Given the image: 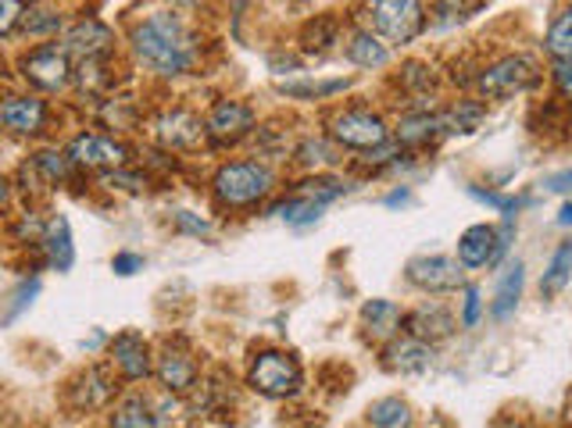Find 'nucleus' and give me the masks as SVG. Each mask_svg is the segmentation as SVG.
<instances>
[{"label":"nucleus","mask_w":572,"mask_h":428,"mask_svg":"<svg viewBox=\"0 0 572 428\" xmlns=\"http://www.w3.org/2000/svg\"><path fill=\"white\" fill-rule=\"evenodd\" d=\"M132 54H137L140 64H147L155 76H183L190 72L197 61V47L194 37L187 32L179 19L172 14H150L147 22H140L132 29Z\"/></svg>","instance_id":"f257e3e1"},{"label":"nucleus","mask_w":572,"mask_h":428,"mask_svg":"<svg viewBox=\"0 0 572 428\" xmlns=\"http://www.w3.org/2000/svg\"><path fill=\"white\" fill-rule=\"evenodd\" d=\"M273 186H276V176L258 161H229L218 168L211 179L215 200L223 203V208H237V211L262 203L273 193Z\"/></svg>","instance_id":"f03ea898"},{"label":"nucleus","mask_w":572,"mask_h":428,"mask_svg":"<svg viewBox=\"0 0 572 428\" xmlns=\"http://www.w3.org/2000/svg\"><path fill=\"white\" fill-rule=\"evenodd\" d=\"M247 386L262 392L268 400H286L305 386V371H300L297 357L286 350H262L247 371Z\"/></svg>","instance_id":"7ed1b4c3"},{"label":"nucleus","mask_w":572,"mask_h":428,"mask_svg":"<svg viewBox=\"0 0 572 428\" xmlns=\"http://www.w3.org/2000/svg\"><path fill=\"white\" fill-rule=\"evenodd\" d=\"M536 79H541V72H536V64L526 54H509V58H501V61L483 68L480 79H476V90L486 100H504V97L533 90Z\"/></svg>","instance_id":"20e7f679"},{"label":"nucleus","mask_w":572,"mask_h":428,"mask_svg":"<svg viewBox=\"0 0 572 428\" xmlns=\"http://www.w3.org/2000/svg\"><path fill=\"white\" fill-rule=\"evenodd\" d=\"M373 29L386 43H412L426 26L423 0H373Z\"/></svg>","instance_id":"39448f33"},{"label":"nucleus","mask_w":572,"mask_h":428,"mask_svg":"<svg viewBox=\"0 0 572 428\" xmlns=\"http://www.w3.org/2000/svg\"><path fill=\"white\" fill-rule=\"evenodd\" d=\"M329 136L341 147H351V150H376L383 143H391V129L379 115L365 111V108H355V111H341L333 118V129Z\"/></svg>","instance_id":"423d86ee"},{"label":"nucleus","mask_w":572,"mask_h":428,"mask_svg":"<svg viewBox=\"0 0 572 428\" xmlns=\"http://www.w3.org/2000/svg\"><path fill=\"white\" fill-rule=\"evenodd\" d=\"M405 276L415 289H423V293H454V289H462V282H465V265L458 257L430 253V257H415V261H408Z\"/></svg>","instance_id":"0eeeda50"},{"label":"nucleus","mask_w":572,"mask_h":428,"mask_svg":"<svg viewBox=\"0 0 572 428\" xmlns=\"http://www.w3.org/2000/svg\"><path fill=\"white\" fill-rule=\"evenodd\" d=\"M22 76L32 86H40V90L55 93V90H65L76 72H72L69 50L65 47H37L22 58Z\"/></svg>","instance_id":"6e6552de"},{"label":"nucleus","mask_w":572,"mask_h":428,"mask_svg":"<svg viewBox=\"0 0 572 428\" xmlns=\"http://www.w3.org/2000/svg\"><path fill=\"white\" fill-rule=\"evenodd\" d=\"M61 47L69 50V58L79 61H105L115 47V32L100 19H79L76 26L65 29Z\"/></svg>","instance_id":"1a4fd4ad"},{"label":"nucleus","mask_w":572,"mask_h":428,"mask_svg":"<svg viewBox=\"0 0 572 428\" xmlns=\"http://www.w3.org/2000/svg\"><path fill=\"white\" fill-rule=\"evenodd\" d=\"M69 158L79 168H122L129 161V147L111 140V136H93V132H82L72 140L69 147Z\"/></svg>","instance_id":"9d476101"},{"label":"nucleus","mask_w":572,"mask_h":428,"mask_svg":"<svg viewBox=\"0 0 572 428\" xmlns=\"http://www.w3.org/2000/svg\"><path fill=\"white\" fill-rule=\"evenodd\" d=\"M255 129V108L244 100H218L208 115V136L215 143H237Z\"/></svg>","instance_id":"9b49d317"},{"label":"nucleus","mask_w":572,"mask_h":428,"mask_svg":"<svg viewBox=\"0 0 572 428\" xmlns=\"http://www.w3.org/2000/svg\"><path fill=\"white\" fill-rule=\"evenodd\" d=\"M111 365L122 371V379L140 382L147 379L155 365H150V347L140 332H119L111 339Z\"/></svg>","instance_id":"f8f14e48"},{"label":"nucleus","mask_w":572,"mask_h":428,"mask_svg":"<svg viewBox=\"0 0 572 428\" xmlns=\"http://www.w3.org/2000/svg\"><path fill=\"white\" fill-rule=\"evenodd\" d=\"M155 136L168 147V150H194L205 143L208 136V122H200L197 115L190 111H172V115H161Z\"/></svg>","instance_id":"ddd939ff"},{"label":"nucleus","mask_w":572,"mask_h":428,"mask_svg":"<svg viewBox=\"0 0 572 428\" xmlns=\"http://www.w3.org/2000/svg\"><path fill=\"white\" fill-rule=\"evenodd\" d=\"M497 247H501V229L494 226H469L458 239V261L465 268H483L497 265Z\"/></svg>","instance_id":"4468645a"},{"label":"nucleus","mask_w":572,"mask_h":428,"mask_svg":"<svg viewBox=\"0 0 572 428\" xmlns=\"http://www.w3.org/2000/svg\"><path fill=\"white\" fill-rule=\"evenodd\" d=\"M0 122L14 136H37L47 122V104L37 97H8L0 104Z\"/></svg>","instance_id":"2eb2a0df"},{"label":"nucleus","mask_w":572,"mask_h":428,"mask_svg":"<svg viewBox=\"0 0 572 428\" xmlns=\"http://www.w3.org/2000/svg\"><path fill=\"white\" fill-rule=\"evenodd\" d=\"M155 375H158V382L168 392H187L197 382V361H194L187 350L165 347L161 357H158V365H155Z\"/></svg>","instance_id":"dca6fc26"},{"label":"nucleus","mask_w":572,"mask_h":428,"mask_svg":"<svg viewBox=\"0 0 572 428\" xmlns=\"http://www.w3.org/2000/svg\"><path fill=\"white\" fill-rule=\"evenodd\" d=\"M454 329H458V321L441 303H423L418 311L408 315V336L415 339H426V342H441L447 339Z\"/></svg>","instance_id":"f3484780"},{"label":"nucleus","mask_w":572,"mask_h":428,"mask_svg":"<svg viewBox=\"0 0 572 428\" xmlns=\"http://www.w3.org/2000/svg\"><path fill=\"white\" fill-rule=\"evenodd\" d=\"M386 365L394 371H405V375H415V371H426L433 365V342L426 339H394L391 347H386Z\"/></svg>","instance_id":"a211bd4d"},{"label":"nucleus","mask_w":572,"mask_h":428,"mask_svg":"<svg viewBox=\"0 0 572 428\" xmlns=\"http://www.w3.org/2000/svg\"><path fill=\"white\" fill-rule=\"evenodd\" d=\"M43 250H47V261L50 268H58V271H72L76 265V243H72V226H69V218H55L47 226V236L40 239Z\"/></svg>","instance_id":"6ab92c4d"},{"label":"nucleus","mask_w":572,"mask_h":428,"mask_svg":"<svg viewBox=\"0 0 572 428\" xmlns=\"http://www.w3.org/2000/svg\"><path fill=\"white\" fill-rule=\"evenodd\" d=\"M436 136H447L444 132V115H430V111H412L397 122V140L405 147H423Z\"/></svg>","instance_id":"aec40b11"},{"label":"nucleus","mask_w":572,"mask_h":428,"mask_svg":"<svg viewBox=\"0 0 572 428\" xmlns=\"http://www.w3.org/2000/svg\"><path fill=\"white\" fill-rule=\"evenodd\" d=\"M362 325L373 339H394L401 329V307L394 300H368L362 307Z\"/></svg>","instance_id":"412c9836"},{"label":"nucleus","mask_w":572,"mask_h":428,"mask_svg":"<svg viewBox=\"0 0 572 428\" xmlns=\"http://www.w3.org/2000/svg\"><path fill=\"white\" fill-rule=\"evenodd\" d=\"M347 61L358 64V68H383L386 61H391V47H386L376 32L362 29L347 40Z\"/></svg>","instance_id":"4be33fe9"},{"label":"nucleus","mask_w":572,"mask_h":428,"mask_svg":"<svg viewBox=\"0 0 572 428\" xmlns=\"http://www.w3.org/2000/svg\"><path fill=\"white\" fill-rule=\"evenodd\" d=\"M523 282H526V265L523 261H512L504 268V279L494 293V303H491V315L494 318H509L515 311L519 297H523Z\"/></svg>","instance_id":"5701e85b"},{"label":"nucleus","mask_w":572,"mask_h":428,"mask_svg":"<svg viewBox=\"0 0 572 428\" xmlns=\"http://www.w3.org/2000/svg\"><path fill=\"white\" fill-rule=\"evenodd\" d=\"M111 392H115V382L108 379V371L105 368H90L76 386V404L87 407V410L90 407H105L111 400Z\"/></svg>","instance_id":"b1692460"},{"label":"nucleus","mask_w":572,"mask_h":428,"mask_svg":"<svg viewBox=\"0 0 572 428\" xmlns=\"http://www.w3.org/2000/svg\"><path fill=\"white\" fill-rule=\"evenodd\" d=\"M368 425L373 428H412V407L401 397H383L368 407Z\"/></svg>","instance_id":"393cba45"},{"label":"nucleus","mask_w":572,"mask_h":428,"mask_svg":"<svg viewBox=\"0 0 572 428\" xmlns=\"http://www.w3.org/2000/svg\"><path fill=\"white\" fill-rule=\"evenodd\" d=\"M161 415H150V404L144 397H129L115 407L111 428H158Z\"/></svg>","instance_id":"a878e982"},{"label":"nucleus","mask_w":572,"mask_h":428,"mask_svg":"<svg viewBox=\"0 0 572 428\" xmlns=\"http://www.w3.org/2000/svg\"><path fill=\"white\" fill-rule=\"evenodd\" d=\"M323 208H326V203H318L315 197L297 193V197H290V200L276 203V208L268 211V215H279L283 221H290V226H308V221H315L318 215H323Z\"/></svg>","instance_id":"bb28decb"},{"label":"nucleus","mask_w":572,"mask_h":428,"mask_svg":"<svg viewBox=\"0 0 572 428\" xmlns=\"http://www.w3.org/2000/svg\"><path fill=\"white\" fill-rule=\"evenodd\" d=\"M569 271H572V239H565V243L554 250V257H551V265L544 271V282H541L544 297L562 293V286L569 282Z\"/></svg>","instance_id":"cd10ccee"},{"label":"nucleus","mask_w":572,"mask_h":428,"mask_svg":"<svg viewBox=\"0 0 572 428\" xmlns=\"http://www.w3.org/2000/svg\"><path fill=\"white\" fill-rule=\"evenodd\" d=\"M548 54L554 61H572V8H565L548 29Z\"/></svg>","instance_id":"c85d7f7f"},{"label":"nucleus","mask_w":572,"mask_h":428,"mask_svg":"<svg viewBox=\"0 0 572 428\" xmlns=\"http://www.w3.org/2000/svg\"><path fill=\"white\" fill-rule=\"evenodd\" d=\"M483 104H476V100H458V108L444 111V132L454 136V132H473L480 122H483Z\"/></svg>","instance_id":"c756f323"},{"label":"nucleus","mask_w":572,"mask_h":428,"mask_svg":"<svg viewBox=\"0 0 572 428\" xmlns=\"http://www.w3.org/2000/svg\"><path fill=\"white\" fill-rule=\"evenodd\" d=\"M351 79H329V82H279V93L297 97V100H315V97H333L344 93Z\"/></svg>","instance_id":"7c9ffc66"},{"label":"nucleus","mask_w":572,"mask_h":428,"mask_svg":"<svg viewBox=\"0 0 572 428\" xmlns=\"http://www.w3.org/2000/svg\"><path fill=\"white\" fill-rule=\"evenodd\" d=\"M483 8V0H436V22L451 26V22H462L469 14H476Z\"/></svg>","instance_id":"2f4dec72"},{"label":"nucleus","mask_w":572,"mask_h":428,"mask_svg":"<svg viewBox=\"0 0 572 428\" xmlns=\"http://www.w3.org/2000/svg\"><path fill=\"white\" fill-rule=\"evenodd\" d=\"M69 161L72 158H65V153H58V150H40L37 158H32V165L43 171L47 182H61L65 176H69Z\"/></svg>","instance_id":"473e14b6"},{"label":"nucleus","mask_w":572,"mask_h":428,"mask_svg":"<svg viewBox=\"0 0 572 428\" xmlns=\"http://www.w3.org/2000/svg\"><path fill=\"white\" fill-rule=\"evenodd\" d=\"M22 26H26V32H32V37H50V32H61L65 19L58 11H26Z\"/></svg>","instance_id":"72a5a7b5"},{"label":"nucleus","mask_w":572,"mask_h":428,"mask_svg":"<svg viewBox=\"0 0 572 428\" xmlns=\"http://www.w3.org/2000/svg\"><path fill=\"white\" fill-rule=\"evenodd\" d=\"M300 165H308V168L336 165V150H333L326 140H318V143H305V147H300Z\"/></svg>","instance_id":"f704fd0d"},{"label":"nucleus","mask_w":572,"mask_h":428,"mask_svg":"<svg viewBox=\"0 0 572 428\" xmlns=\"http://www.w3.org/2000/svg\"><path fill=\"white\" fill-rule=\"evenodd\" d=\"M26 0H0V37H11L14 26L26 19Z\"/></svg>","instance_id":"c9c22d12"},{"label":"nucleus","mask_w":572,"mask_h":428,"mask_svg":"<svg viewBox=\"0 0 572 428\" xmlns=\"http://www.w3.org/2000/svg\"><path fill=\"white\" fill-rule=\"evenodd\" d=\"M40 293V279H26L19 289H14V297H11V307H8V315H4V321H14L19 318L26 307L32 303V297Z\"/></svg>","instance_id":"e433bc0d"},{"label":"nucleus","mask_w":572,"mask_h":428,"mask_svg":"<svg viewBox=\"0 0 572 428\" xmlns=\"http://www.w3.org/2000/svg\"><path fill=\"white\" fill-rule=\"evenodd\" d=\"M483 315V300H480V289L476 286H465V300H462V325L465 329H473Z\"/></svg>","instance_id":"4c0bfd02"},{"label":"nucleus","mask_w":572,"mask_h":428,"mask_svg":"<svg viewBox=\"0 0 572 428\" xmlns=\"http://www.w3.org/2000/svg\"><path fill=\"white\" fill-rule=\"evenodd\" d=\"M469 197H476L480 203H491V208H497L501 215H509V218H512V211H519V200L497 197V193H483V190H476V186H469Z\"/></svg>","instance_id":"58836bf2"},{"label":"nucleus","mask_w":572,"mask_h":428,"mask_svg":"<svg viewBox=\"0 0 572 428\" xmlns=\"http://www.w3.org/2000/svg\"><path fill=\"white\" fill-rule=\"evenodd\" d=\"M111 268H115V276H122V279H126V276H137V271H144V257L122 250V253H115Z\"/></svg>","instance_id":"ea45409f"},{"label":"nucleus","mask_w":572,"mask_h":428,"mask_svg":"<svg viewBox=\"0 0 572 428\" xmlns=\"http://www.w3.org/2000/svg\"><path fill=\"white\" fill-rule=\"evenodd\" d=\"M176 226L183 229V232H190V236H208L211 232V226L205 218H194L190 211H176Z\"/></svg>","instance_id":"a19ab883"},{"label":"nucleus","mask_w":572,"mask_h":428,"mask_svg":"<svg viewBox=\"0 0 572 428\" xmlns=\"http://www.w3.org/2000/svg\"><path fill=\"white\" fill-rule=\"evenodd\" d=\"M554 86L572 104V61H554Z\"/></svg>","instance_id":"79ce46f5"},{"label":"nucleus","mask_w":572,"mask_h":428,"mask_svg":"<svg viewBox=\"0 0 572 428\" xmlns=\"http://www.w3.org/2000/svg\"><path fill=\"white\" fill-rule=\"evenodd\" d=\"M544 186H548L551 193H569L572 190V168L569 171H559V176H551Z\"/></svg>","instance_id":"37998d69"},{"label":"nucleus","mask_w":572,"mask_h":428,"mask_svg":"<svg viewBox=\"0 0 572 428\" xmlns=\"http://www.w3.org/2000/svg\"><path fill=\"white\" fill-rule=\"evenodd\" d=\"M105 186H111V190H115V186H122V190H140L144 179H132V176H115V171H111V176H105Z\"/></svg>","instance_id":"c03bdc74"},{"label":"nucleus","mask_w":572,"mask_h":428,"mask_svg":"<svg viewBox=\"0 0 572 428\" xmlns=\"http://www.w3.org/2000/svg\"><path fill=\"white\" fill-rule=\"evenodd\" d=\"M408 200H412V193H408V190H397V193L386 197V208H397V203H408Z\"/></svg>","instance_id":"a18cd8bd"},{"label":"nucleus","mask_w":572,"mask_h":428,"mask_svg":"<svg viewBox=\"0 0 572 428\" xmlns=\"http://www.w3.org/2000/svg\"><path fill=\"white\" fill-rule=\"evenodd\" d=\"M559 226H572V200H569L565 208L559 211Z\"/></svg>","instance_id":"49530a36"}]
</instances>
